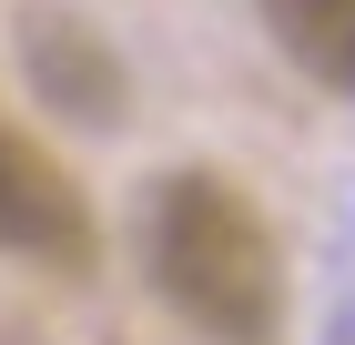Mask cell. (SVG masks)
Returning <instances> with one entry per match:
<instances>
[{
    "label": "cell",
    "instance_id": "6da1fadb",
    "mask_svg": "<svg viewBox=\"0 0 355 345\" xmlns=\"http://www.w3.org/2000/svg\"><path fill=\"white\" fill-rule=\"evenodd\" d=\"M142 264L153 294L193 325L203 345H274L284 335V254H274V224L234 173H163L153 203H142Z\"/></svg>",
    "mask_w": 355,
    "mask_h": 345
},
{
    "label": "cell",
    "instance_id": "7a4b0ae2",
    "mask_svg": "<svg viewBox=\"0 0 355 345\" xmlns=\"http://www.w3.org/2000/svg\"><path fill=\"white\" fill-rule=\"evenodd\" d=\"M0 254L31 274H92L102 264V224H92V193L61 173V153L0 122Z\"/></svg>",
    "mask_w": 355,
    "mask_h": 345
},
{
    "label": "cell",
    "instance_id": "3957f363",
    "mask_svg": "<svg viewBox=\"0 0 355 345\" xmlns=\"http://www.w3.org/2000/svg\"><path fill=\"white\" fill-rule=\"evenodd\" d=\"M21 51H31V81H41L51 112H71V122H122L132 81H122V61L102 51L92 21H71V10H31V21H21Z\"/></svg>",
    "mask_w": 355,
    "mask_h": 345
},
{
    "label": "cell",
    "instance_id": "277c9868",
    "mask_svg": "<svg viewBox=\"0 0 355 345\" xmlns=\"http://www.w3.org/2000/svg\"><path fill=\"white\" fill-rule=\"evenodd\" d=\"M274 31V51L304 81H325L335 102H355V0H254Z\"/></svg>",
    "mask_w": 355,
    "mask_h": 345
}]
</instances>
